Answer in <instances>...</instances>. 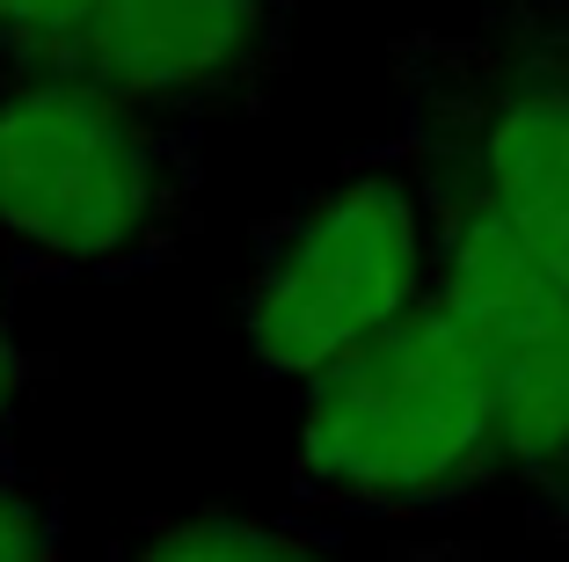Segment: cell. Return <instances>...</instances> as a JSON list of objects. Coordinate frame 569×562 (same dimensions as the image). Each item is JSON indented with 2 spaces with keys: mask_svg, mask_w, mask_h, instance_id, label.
I'll use <instances>...</instances> for the list:
<instances>
[{
  "mask_svg": "<svg viewBox=\"0 0 569 562\" xmlns=\"http://www.w3.org/2000/svg\"><path fill=\"white\" fill-rule=\"evenodd\" d=\"M204 219V125L81 67H0V264L22 285L147 278Z\"/></svg>",
  "mask_w": 569,
  "mask_h": 562,
  "instance_id": "cell-1",
  "label": "cell"
},
{
  "mask_svg": "<svg viewBox=\"0 0 569 562\" xmlns=\"http://www.w3.org/2000/svg\"><path fill=\"white\" fill-rule=\"evenodd\" d=\"M497 467L489 365L438 299L300 387L292 490L321 512L423 519L475 496Z\"/></svg>",
  "mask_w": 569,
  "mask_h": 562,
  "instance_id": "cell-2",
  "label": "cell"
},
{
  "mask_svg": "<svg viewBox=\"0 0 569 562\" xmlns=\"http://www.w3.org/2000/svg\"><path fill=\"white\" fill-rule=\"evenodd\" d=\"M431 299V176L417 147L366 154L284 205L249 256L241 336L270 381L307 387Z\"/></svg>",
  "mask_w": 569,
  "mask_h": 562,
  "instance_id": "cell-3",
  "label": "cell"
},
{
  "mask_svg": "<svg viewBox=\"0 0 569 562\" xmlns=\"http://www.w3.org/2000/svg\"><path fill=\"white\" fill-rule=\"evenodd\" d=\"M409 88L417 139L468 168L569 285V73L555 59H468L431 45Z\"/></svg>",
  "mask_w": 569,
  "mask_h": 562,
  "instance_id": "cell-4",
  "label": "cell"
},
{
  "mask_svg": "<svg viewBox=\"0 0 569 562\" xmlns=\"http://www.w3.org/2000/svg\"><path fill=\"white\" fill-rule=\"evenodd\" d=\"M292 0H110L81 73L176 117H219L263 96L284 59Z\"/></svg>",
  "mask_w": 569,
  "mask_h": 562,
  "instance_id": "cell-5",
  "label": "cell"
},
{
  "mask_svg": "<svg viewBox=\"0 0 569 562\" xmlns=\"http://www.w3.org/2000/svg\"><path fill=\"white\" fill-rule=\"evenodd\" d=\"M118 562H336L321 541L278 519H241V512H183L153 519Z\"/></svg>",
  "mask_w": 569,
  "mask_h": 562,
  "instance_id": "cell-6",
  "label": "cell"
},
{
  "mask_svg": "<svg viewBox=\"0 0 569 562\" xmlns=\"http://www.w3.org/2000/svg\"><path fill=\"white\" fill-rule=\"evenodd\" d=\"M110 0H0V67H81Z\"/></svg>",
  "mask_w": 569,
  "mask_h": 562,
  "instance_id": "cell-7",
  "label": "cell"
},
{
  "mask_svg": "<svg viewBox=\"0 0 569 562\" xmlns=\"http://www.w3.org/2000/svg\"><path fill=\"white\" fill-rule=\"evenodd\" d=\"M0 562H67V504L44 475L0 453Z\"/></svg>",
  "mask_w": 569,
  "mask_h": 562,
  "instance_id": "cell-8",
  "label": "cell"
},
{
  "mask_svg": "<svg viewBox=\"0 0 569 562\" xmlns=\"http://www.w3.org/2000/svg\"><path fill=\"white\" fill-rule=\"evenodd\" d=\"M37 381V351L16 329H0V453H8V424L22 416V395Z\"/></svg>",
  "mask_w": 569,
  "mask_h": 562,
  "instance_id": "cell-9",
  "label": "cell"
},
{
  "mask_svg": "<svg viewBox=\"0 0 569 562\" xmlns=\"http://www.w3.org/2000/svg\"><path fill=\"white\" fill-rule=\"evenodd\" d=\"M16 270H8V264H0V329H16Z\"/></svg>",
  "mask_w": 569,
  "mask_h": 562,
  "instance_id": "cell-10",
  "label": "cell"
},
{
  "mask_svg": "<svg viewBox=\"0 0 569 562\" xmlns=\"http://www.w3.org/2000/svg\"><path fill=\"white\" fill-rule=\"evenodd\" d=\"M555 67H562V73H569V45H562V51H555Z\"/></svg>",
  "mask_w": 569,
  "mask_h": 562,
  "instance_id": "cell-11",
  "label": "cell"
},
{
  "mask_svg": "<svg viewBox=\"0 0 569 562\" xmlns=\"http://www.w3.org/2000/svg\"><path fill=\"white\" fill-rule=\"evenodd\" d=\"M562 490H569V475H562Z\"/></svg>",
  "mask_w": 569,
  "mask_h": 562,
  "instance_id": "cell-12",
  "label": "cell"
}]
</instances>
